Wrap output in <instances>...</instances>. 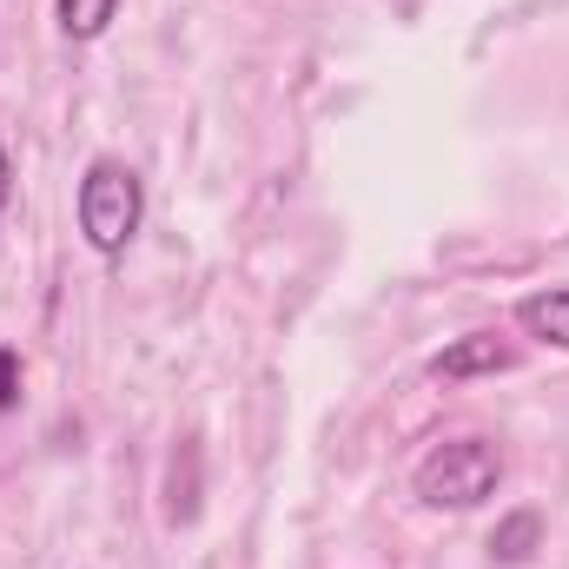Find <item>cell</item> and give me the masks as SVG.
<instances>
[{
    "mask_svg": "<svg viewBox=\"0 0 569 569\" xmlns=\"http://www.w3.org/2000/svg\"><path fill=\"white\" fill-rule=\"evenodd\" d=\"M537 543H543V517H537V510H510V517L497 523V537H490L497 563H530Z\"/></svg>",
    "mask_w": 569,
    "mask_h": 569,
    "instance_id": "obj_5",
    "label": "cell"
},
{
    "mask_svg": "<svg viewBox=\"0 0 569 569\" xmlns=\"http://www.w3.org/2000/svg\"><path fill=\"white\" fill-rule=\"evenodd\" d=\"M20 405V365H13V351L0 345V411H13Z\"/></svg>",
    "mask_w": 569,
    "mask_h": 569,
    "instance_id": "obj_7",
    "label": "cell"
},
{
    "mask_svg": "<svg viewBox=\"0 0 569 569\" xmlns=\"http://www.w3.org/2000/svg\"><path fill=\"white\" fill-rule=\"evenodd\" d=\"M140 212H146L140 172L127 159H93L87 179H80V232H87V246L100 259H120L133 246V232H140Z\"/></svg>",
    "mask_w": 569,
    "mask_h": 569,
    "instance_id": "obj_1",
    "label": "cell"
},
{
    "mask_svg": "<svg viewBox=\"0 0 569 569\" xmlns=\"http://www.w3.org/2000/svg\"><path fill=\"white\" fill-rule=\"evenodd\" d=\"M7 199H13V159H7V146H0V212H7Z\"/></svg>",
    "mask_w": 569,
    "mask_h": 569,
    "instance_id": "obj_8",
    "label": "cell"
},
{
    "mask_svg": "<svg viewBox=\"0 0 569 569\" xmlns=\"http://www.w3.org/2000/svg\"><path fill=\"white\" fill-rule=\"evenodd\" d=\"M503 483V450L490 437H450L418 463V497L430 510H477Z\"/></svg>",
    "mask_w": 569,
    "mask_h": 569,
    "instance_id": "obj_2",
    "label": "cell"
},
{
    "mask_svg": "<svg viewBox=\"0 0 569 569\" xmlns=\"http://www.w3.org/2000/svg\"><path fill=\"white\" fill-rule=\"evenodd\" d=\"M113 13H120V0H60V33L67 40H100Z\"/></svg>",
    "mask_w": 569,
    "mask_h": 569,
    "instance_id": "obj_6",
    "label": "cell"
},
{
    "mask_svg": "<svg viewBox=\"0 0 569 569\" xmlns=\"http://www.w3.org/2000/svg\"><path fill=\"white\" fill-rule=\"evenodd\" d=\"M510 365H517V345H503L497 331H470V338H457V345H443V351L430 358V378L463 385V378H497V371H510Z\"/></svg>",
    "mask_w": 569,
    "mask_h": 569,
    "instance_id": "obj_3",
    "label": "cell"
},
{
    "mask_svg": "<svg viewBox=\"0 0 569 569\" xmlns=\"http://www.w3.org/2000/svg\"><path fill=\"white\" fill-rule=\"evenodd\" d=\"M517 325H523L530 338H543V345H557V351H569V284H550V291H530V298L517 305Z\"/></svg>",
    "mask_w": 569,
    "mask_h": 569,
    "instance_id": "obj_4",
    "label": "cell"
}]
</instances>
